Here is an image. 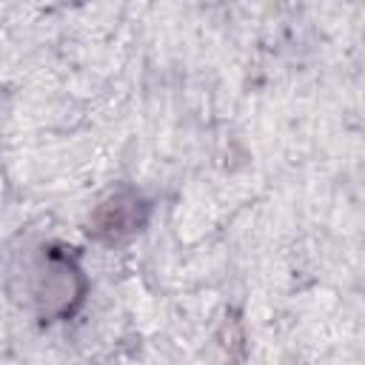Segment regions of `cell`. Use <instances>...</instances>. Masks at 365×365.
Returning <instances> with one entry per match:
<instances>
[{
  "instance_id": "obj_1",
  "label": "cell",
  "mask_w": 365,
  "mask_h": 365,
  "mask_svg": "<svg viewBox=\"0 0 365 365\" xmlns=\"http://www.w3.org/2000/svg\"><path fill=\"white\" fill-rule=\"evenodd\" d=\"M140 211H143V205H140L137 197H114V200H108V202L97 211V217H94L97 234L120 237V234H125V231H134V228L143 222Z\"/></svg>"
}]
</instances>
